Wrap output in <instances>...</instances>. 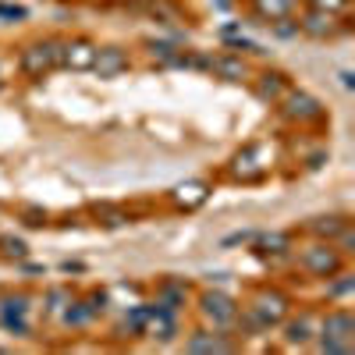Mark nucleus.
<instances>
[{
	"instance_id": "1a4fd4ad",
	"label": "nucleus",
	"mask_w": 355,
	"mask_h": 355,
	"mask_svg": "<svg viewBox=\"0 0 355 355\" xmlns=\"http://www.w3.org/2000/svg\"><path fill=\"white\" fill-rule=\"evenodd\" d=\"M299 28H302V33H309V36H331L334 28H338V21H334L331 11H316V8H313V11L299 21Z\"/></svg>"
},
{
	"instance_id": "2eb2a0df",
	"label": "nucleus",
	"mask_w": 355,
	"mask_h": 355,
	"mask_svg": "<svg viewBox=\"0 0 355 355\" xmlns=\"http://www.w3.org/2000/svg\"><path fill=\"white\" fill-rule=\"evenodd\" d=\"M259 100H281V93H284V82H281V75H263V82H259Z\"/></svg>"
},
{
	"instance_id": "aec40b11",
	"label": "nucleus",
	"mask_w": 355,
	"mask_h": 355,
	"mask_svg": "<svg viewBox=\"0 0 355 355\" xmlns=\"http://www.w3.org/2000/svg\"><path fill=\"white\" fill-rule=\"evenodd\" d=\"M150 53H153V57H160V61L178 64V57H174V46H171V43H157V40H153V43H150Z\"/></svg>"
},
{
	"instance_id": "a211bd4d",
	"label": "nucleus",
	"mask_w": 355,
	"mask_h": 355,
	"mask_svg": "<svg viewBox=\"0 0 355 355\" xmlns=\"http://www.w3.org/2000/svg\"><path fill=\"white\" fill-rule=\"evenodd\" d=\"M334 239H338V252H352V249H355V231H352L348 224L334 234Z\"/></svg>"
},
{
	"instance_id": "9d476101",
	"label": "nucleus",
	"mask_w": 355,
	"mask_h": 355,
	"mask_svg": "<svg viewBox=\"0 0 355 355\" xmlns=\"http://www.w3.org/2000/svg\"><path fill=\"white\" fill-rule=\"evenodd\" d=\"M210 68H214L220 78H227V82H245V78H249V68H245L242 57H214Z\"/></svg>"
},
{
	"instance_id": "9b49d317",
	"label": "nucleus",
	"mask_w": 355,
	"mask_h": 355,
	"mask_svg": "<svg viewBox=\"0 0 355 355\" xmlns=\"http://www.w3.org/2000/svg\"><path fill=\"white\" fill-rule=\"evenodd\" d=\"M185 348L189 352H231V341H224L220 334H210V331H199L189 338Z\"/></svg>"
},
{
	"instance_id": "39448f33",
	"label": "nucleus",
	"mask_w": 355,
	"mask_h": 355,
	"mask_svg": "<svg viewBox=\"0 0 355 355\" xmlns=\"http://www.w3.org/2000/svg\"><path fill=\"white\" fill-rule=\"evenodd\" d=\"M128 68V53L121 50V46H103V50H96V57H93V71L100 75V78H114V75H121Z\"/></svg>"
},
{
	"instance_id": "0eeeda50",
	"label": "nucleus",
	"mask_w": 355,
	"mask_h": 355,
	"mask_svg": "<svg viewBox=\"0 0 355 355\" xmlns=\"http://www.w3.org/2000/svg\"><path fill=\"white\" fill-rule=\"evenodd\" d=\"M320 331L327 341H352L355 338V320H352V313H331L320 323Z\"/></svg>"
},
{
	"instance_id": "f8f14e48",
	"label": "nucleus",
	"mask_w": 355,
	"mask_h": 355,
	"mask_svg": "<svg viewBox=\"0 0 355 355\" xmlns=\"http://www.w3.org/2000/svg\"><path fill=\"white\" fill-rule=\"evenodd\" d=\"M202 199H206V185L202 182H185V185L174 189V202L178 206H199Z\"/></svg>"
},
{
	"instance_id": "f3484780",
	"label": "nucleus",
	"mask_w": 355,
	"mask_h": 355,
	"mask_svg": "<svg viewBox=\"0 0 355 355\" xmlns=\"http://www.w3.org/2000/svg\"><path fill=\"white\" fill-rule=\"evenodd\" d=\"M28 309V299L25 295H15V299H4L0 302V316H21Z\"/></svg>"
},
{
	"instance_id": "f257e3e1",
	"label": "nucleus",
	"mask_w": 355,
	"mask_h": 355,
	"mask_svg": "<svg viewBox=\"0 0 355 355\" xmlns=\"http://www.w3.org/2000/svg\"><path fill=\"white\" fill-rule=\"evenodd\" d=\"M57 64H64V43H57V40H46V43H36V46L21 50V71L33 75V78L46 75Z\"/></svg>"
},
{
	"instance_id": "cd10ccee",
	"label": "nucleus",
	"mask_w": 355,
	"mask_h": 355,
	"mask_svg": "<svg viewBox=\"0 0 355 355\" xmlns=\"http://www.w3.org/2000/svg\"><path fill=\"white\" fill-rule=\"evenodd\" d=\"M274 33L277 36H295V33H299V25H274Z\"/></svg>"
},
{
	"instance_id": "6e6552de",
	"label": "nucleus",
	"mask_w": 355,
	"mask_h": 355,
	"mask_svg": "<svg viewBox=\"0 0 355 355\" xmlns=\"http://www.w3.org/2000/svg\"><path fill=\"white\" fill-rule=\"evenodd\" d=\"M284 114L295 117V121H313V117H320V103L309 93H288L284 96Z\"/></svg>"
},
{
	"instance_id": "393cba45",
	"label": "nucleus",
	"mask_w": 355,
	"mask_h": 355,
	"mask_svg": "<svg viewBox=\"0 0 355 355\" xmlns=\"http://www.w3.org/2000/svg\"><path fill=\"white\" fill-rule=\"evenodd\" d=\"M345 4H348V0H313V8H316V11H331V15H338Z\"/></svg>"
},
{
	"instance_id": "412c9836",
	"label": "nucleus",
	"mask_w": 355,
	"mask_h": 355,
	"mask_svg": "<svg viewBox=\"0 0 355 355\" xmlns=\"http://www.w3.org/2000/svg\"><path fill=\"white\" fill-rule=\"evenodd\" d=\"M64 306H71V295H68L64 288H53V291H50V309L57 313V309H64Z\"/></svg>"
},
{
	"instance_id": "dca6fc26",
	"label": "nucleus",
	"mask_w": 355,
	"mask_h": 355,
	"mask_svg": "<svg viewBox=\"0 0 355 355\" xmlns=\"http://www.w3.org/2000/svg\"><path fill=\"white\" fill-rule=\"evenodd\" d=\"M345 224L348 220H341V217H316L313 220V234H320V239H334Z\"/></svg>"
},
{
	"instance_id": "5701e85b",
	"label": "nucleus",
	"mask_w": 355,
	"mask_h": 355,
	"mask_svg": "<svg viewBox=\"0 0 355 355\" xmlns=\"http://www.w3.org/2000/svg\"><path fill=\"white\" fill-rule=\"evenodd\" d=\"M320 352H331V355H348V352H352V341H327V338H323Z\"/></svg>"
},
{
	"instance_id": "7ed1b4c3",
	"label": "nucleus",
	"mask_w": 355,
	"mask_h": 355,
	"mask_svg": "<svg viewBox=\"0 0 355 355\" xmlns=\"http://www.w3.org/2000/svg\"><path fill=\"white\" fill-rule=\"evenodd\" d=\"M202 316L214 323V327H227L239 316V306H234L224 291H206L202 295Z\"/></svg>"
},
{
	"instance_id": "bb28decb",
	"label": "nucleus",
	"mask_w": 355,
	"mask_h": 355,
	"mask_svg": "<svg viewBox=\"0 0 355 355\" xmlns=\"http://www.w3.org/2000/svg\"><path fill=\"white\" fill-rule=\"evenodd\" d=\"M352 284H355V281H352V277H345V281H338V284L331 288V295H348V291H352Z\"/></svg>"
},
{
	"instance_id": "4be33fe9",
	"label": "nucleus",
	"mask_w": 355,
	"mask_h": 355,
	"mask_svg": "<svg viewBox=\"0 0 355 355\" xmlns=\"http://www.w3.org/2000/svg\"><path fill=\"white\" fill-rule=\"evenodd\" d=\"M89 316H93V313H89V306H71L64 313V323H75V327H78V323H85Z\"/></svg>"
},
{
	"instance_id": "423d86ee",
	"label": "nucleus",
	"mask_w": 355,
	"mask_h": 355,
	"mask_svg": "<svg viewBox=\"0 0 355 355\" xmlns=\"http://www.w3.org/2000/svg\"><path fill=\"white\" fill-rule=\"evenodd\" d=\"M93 57H96V46L89 43V40L64 43V68H71V71H85V68H93Z\"/></svg>"
},
{
	"instance_id": "b1692460",
	"label": "nucleus",
	"mask_w": 355,
	"mask_h": 355,
	"mask_svg": "<svg viewBox=\"0 0 355 355\" xmlns=\"http://www.w3.org/2000/svg\"><path fill=\"white\" fill-rule=\"evenodd\" d=\"M0 323H4L8 331H15V334H28V323L21 316H0Z\"/></svg>"
},
{
	"instance_id": "4468645a",
	"label": "nucleus",
	"mask_w": 355,
	"mask_h": 355,
	"mask_svg": "<svg viewBox=\"0 0 355 355\" xmlns=\"http://www.w3.org/2000/svg\"><path fill=\"white\" fill-rule=\"evenodd\" d=\"M256 11H259V18L277 21V18H284L291 11V0H256Z\"/></svg>"
},
{
	"instance_id": "ddd939ff",
	"label": "nucleus",
	"mask_w": 355,
	"mask_h": 355,
	"mask_svg": "<svg viewBox=\"0 0 355 355\" xmlns=\"http://www.w3.org/2000/svg\"><path fill=\"white\" fill-rule=\"evenodd\" d=\"M313 327H316V320L313 316H299L295 323H288V345H306L309 338H313Z\"/></svg>"
},
{
	"instance_id": "6ab92c4d",
	"label": "nucleus",
	"mask_w": 355,
	"mask_h": 355,
	"mask_svg": "<svg viewBox=\"0 0 355 355\" xmlns=\"http://www.w3.org/2000/svg\"><path fill=\"white\" fill-rule=\"evenodd\" d=\"M0 245H4V252H8V256H15V259H25V256H28V245H25L21 239H4Z\"/></svg>"
},
{
	"instance_id": "f03ea898",
	"label": "nucleus",
	"mask_w": 355,
	"mask_h": 355,
	"mask_svg": "<svg viewBox=\"0 0 355 355\" xmlns=\"http://www.w3.org/2000/svg\"><path fill=\"white\" fill-rule=\"evenodd\" d=\"M302 266H306L309 274H316V277H331V274L341 270V252H338L334 245H327V242L309 245V249L302 252Z\"/></svg>"
},
{
	"instance_id": "a878e982",
	"label": "nucleus",
	"mask_w": 355,
	"mask_h": 355,
	"mask_svg": "<svg viewBox=\"0 0 355 355\" xmlns=\"http://www.w3.org/2000/svg\"><path fill=\"white\" fill-rule=\"evenodd\" d=\"M0 18H25V8H11V4H0Z\"/></svg>"
},
{
	"instance_id": "20e7f679",
	"label": "nucleus",
	"mask_w": 355,
	"mask_h": 355,
	"mask_svg": "<svg viewBox=\"0 0 355 355\" xmlns=\"http://www.w3.org/2000/svg\"><path fill=\"white\" fill-rule=\"evenodd\" d=\"M249 309L263 320V327H274V323H281L288 316V299H284L281 291H259L256 302Z\"/></svg>"
}]
</instances>
